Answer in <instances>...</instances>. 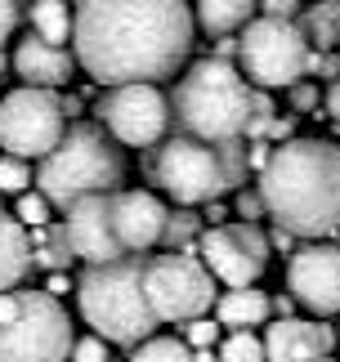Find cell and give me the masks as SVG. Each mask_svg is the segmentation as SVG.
<instances>
[{
  "mask_svg": "<svg viewBox=\"0 0 340 362\" xmlns=\"http://www.w3.org/2000/svg\"><path fill=\"white\" fill-rule=\"evenodd\" d=\"M193 23L183 0H76L72 49L98 86L162 81L188 59Z\"/></svg>",
  "mask_w": 340,
  "mask_h": 362,
  "instance_id": "6da1fadb",
  "label": "cell"
},
{
  "mask_svg": "<svg viewBox=\"0 0 340 362\" xmlns=\"http://www.w3.org/2000/svg\"><path fill=\"white\" fill-rule=\"evenodd\" d=\"M260 197L278 228L300 242L340 233V144L287 139L260 170Z\"/></svg>",
  "mask_w": 340,
  "mask_h": 362,
  "instance_id": "7a4b0ae2",
  "label": "cell"
},
{
  "mask_svg": "<svg viewBox=\"0 0 340 362\" xmlns=\"http://www.w3.org/2000/svg\"><path fill=\"white\" fill-rule=\"evenodd\" d=\"M170 211L162 197L139 188H112V192H85L67 206L63 238L72 255L85 264H112L144 255L166 238Z\"/></svg>",
  "mask_w": 340,
  "mask_h": 362,
  "instance_id": "3957f363",
  "label": "cell"
},
{
  "mask_svg": "<svg viewBox=\"0 0 340 362\" xmlns=\"http://www.w3.org/2000/svg\"><path fill=\"white\" fill-rule=\"evenodd\" d=\"M255 112V90L229 59H197L175 86V117L183 134L206 144H242Z\"/></svg>",
  "mask_w": 340,
  "mask_h": 362,
  "instance_id": "277c9868",
  "label": "cell"
},
{
  "mask_svg": "<svg viewBox=\"0 0 340 362\" xmlns=\"http://www.w3.org/2000/svg\"><path fill=\"white\" fill-rule=\"evenodd\" d=\"M144 259L148 255L90 264L76 286L85 327L94 336H103L108 344H130L135 349V344H144L162 327L148 304V291H144Z\"/></svg>",
  "mask_w": 340,
  "mask_h": 362,
  "instance_id": "5b68a950",
  "label": "cell"
},
{
  "mask_svg": "<svg viewBox=\"0 0 340 362\" xmlns=\"http://www.w3.org/2000/svg\"><path fill=\"white\" fill-rule=\"evenodd\" d=\"M246 148L242 144H206L193 134H175L157 148L152 179L175 197V206H202L220 192L246 184Z\"/></svg>",
  "mask_w": 340,
  "mask_h": 362,
  "instance_id": "8992f818",
  "label": "cell"
},
{
  "mask_svg": "<svg viewBox=\"0 0 340 362\" xmlns=\"http://www.w3.org/2000/svg\"><path fill=\"white\" fill-rule=\"evenodd\" d=\"M125 175L121 148H112L103 125H72L63 144L40 161L36 188L50 197V206H72L85 192H112Z\"/></svg>",
  "mask_w": 340,
  "mask_h": 362,
  "instance_id": "52a82bcc",
  "label": "cell"
},
{
  "mask_svg": "<svg viewBox=\"0 0 340 362\" xmlns=\"http://www.w3.org/2000/svg\"><path fill=\"white\" fill-rule=\"evenodd\" d=\"M72 322L50 291H0V362H67Z\"/></svg>",
  "mask_w": 340,
  "mask_h": 362,
  "instance_id": "ba28073f",
  "label": "cell"
},
{
  "mask_svg": "<svg viewBox=\"0 0 340 362\" xmlns=\"http://www.w3.org/2000/svg\"><path fill=\"white\" fill-rule=\"evenodd\" d=\"M309 36L291 18H255L237 40V59L251 86L260 90H291L309 76Z\"/></svg>",
  "mask_w": 340,
  "mask_h": 362,
  "instance_id": "9c48e42d",
  "label": "cell"
},
{
  "mask_svg": "<svg viewBox=\"0 0 340 362\" xmlns=\"http://www.w3.org/2000/svg\"><path fill=\"white\" fill-rule=\"evenodd\" d=\"M144 291L157 322H193V317H206V309L220 300L210 269L202 255H188V250L144 259Z\"/></svg>",
  "mask_w": 340,
  "mask_h": 362,
  "instance_id": "30bf717a",
  "label": "cell"
},
{
  "mask_svg": "<svg viewBox=\"0 0 340 362\" xmlns=\"http://www.w3.org/2000/svg\"><path fill=\"white\" fill-rule=\"evenodd\" d=\"M63 112L67 107L63 99H54V90L23 86L5 94L0 99V148L23 161H45L67 134Z\"/></svg>",
  "mask_w": 340,
  "mask_h": 362,
  "instance_id": "8fae6325",
  "label": "cell"
},
{
  "mask_svg": "<svg viewBox=\"0 0 340 362\" xmlns=\"http://www.w3.org/2000/svg\"><path fill=\"white\" fill-rule=\"evenodd\" d=\"M98 121L108 134L125 148H152L170 130V99L152 81H130V86H108L98 103Z\"/></svg>",
  "mask_w": 340,
  "mask_h": 362,
  "instance_id": "7c38bea8",
  "label": "cell"
},
{
  "mask_svg": "<svg viewBox=\"0 0 340 362\" xmlns=\"http://www.w3.org/2000/svg\"><path fill=\"white\" fill-rule=\"evenodd\" d=\"M197 255L210 269V277L224 286H255V277L268 264V238L255 224H220L206 228L197 242Z\"/></svg>",
  "mask_w": 340,
  "mask_h": 362,
  "instance_id": "4fadbf2b",
  "label": "cell"
},
{
  "mask_svg": "<svg viewBox=\"0 0 340 362\" xmlns=\"http://www.w3.org/2000/svg\"><path fill=\"white\" fill-rule=\"evenodd\" d=\"M287 291L309 313L332 317L340 313V242H305L287 259Z\"/></svg>",
  "mask_w": 340,
  "mask_h": 362,
  "instance_id": "5bb4252c",
  "label": "cell"
},
{
  "mask_svg": "<svg viewBox=\"0 0 340 362\" xmlns=\"http://www.w3.org/2000/svg\"><path fill=\"white\" fill-rule=\"evenodd\" d=\"M336 331L322 322H300V317H278L264 336L268 362H322L332 358Z\"/></svg>",
  "mask_w": 340,
  "mask_h": 362,
  "instance_id": "9a60e30c",
  "label": "cell"
},
{
  "mask_svg": "<svg viewBox=\"0 0 340 362\" xmlns=\"http://www.w3.org/2000/svg\"><path fill=\"white\" fill-rule=\"evenodd\" d=\"M13 76H23V86H36V90H59L72 81V67H76V54H67L63 45H50L40 36H27L18 40L13 49Z\"/></svg>",
  "mask_w": 340,
  "mask_h": 362,
  "instance_id": "2e32d148",
  "label": "cell"
},
{
  "mask_svg": "<svg viewBox=\"0 0 340 362\" xmlns=\"http://www.w3.org/2000/svg\"><path fill=\"white\" fill-rule=\"evenodd\" d=\"M268 313H273V304H268V296L255 291V286H233V291H224V296L215 300V322L233 327V331L260 327Z\"/></svg>",
  "mask_w": 340,
  "mask_h": 362,
  "instance_id": "e0dca14e",
  "label": "cell"
},
{
  "mask_svg": "<svg viewBox=\"0 0 340 362\" xmlns=\"http://www.w3.org/2000/svg\"><path fill=\"white\" fill-rule=\"evenodd\" d=\"M32 269V238H27V224L0 215V291H13Z\"/></svg>",
  "mask_w": 340,
  "mask_h": 362,
  "instance_id": "ac0fdd59",
  "label": "cell"
},
{
  "mask_svg": "<svg viewBox=\"0 0 340 362\" xmlns=\"http://www.w3.org/2000/svg\"><path fill=\"white\" fill-rule=\"evenodd\" d=\"M255 9H260V0H197L193 18L210 36H229V32H237V27L251 23Z\"/></svg>",
  "mask_w": 340,
  "mask_h": 362,
  "instance_id": "d6986e66",
  "label": "cell"
},
{
  "mask_svg": "<svg viewBox=\"0 0 340 362\" xmlns=\"http://www.w3.org/2000/svg\"><path fill=\"white\" fill-rule=\"evenodd\" d=\"M300 32L309 36V45L336 49L340 45V0H318L300 13Z\"/></svg>",
  "mask_w": 340,
  "mask_h": 362,
  "instance_id": "ffe728a7",
  "label": "cell"
},
{
  "mask_svg": "<svg viewBox=\"0 0 340 362\" xmlns=\"http://www.w3.org/2000/svg\"><path fill=\"white\" fill-rule=\"evenodd\" d=\"M32 27H36L40 40H50V45L72 40V9H67V0H36L32 5Z\"/></svg>",
  "mask_w": 340,
  "mask_h": 362,
  "instance_id": "44dd1931",
  "label": "cell"
},
{
  "mask_svg": "<svg viewBox=\"0 0 340 362\" xmlns=\"http://www.w3.org/2000/svg\"><path fill=\"white\" fill-rule=\"evenodd\" d=\"M130 362H193L188 340H175V336H148L144 344H135Z\"/></svg>",
  "mask_w": 340,
  "mask_h": 362,
  "instance_id": "7402d4cb",
  "label": "cell"
},
{
  "mask_svg": "<svg viewBox=\"0 0 340 362\" xmlns=\"http://www.w3.org/2000/svg\"><path fill=\"white\" fill-rule=\"evenodd\" d=\"M220 362H268L264 340L251 336V331H229V340H220Z\"/></svg>",
  "mask_w": 340,
  "mask_h": 362,
  "instance_id": "603a6c76",
  "label": "cell"
},
{
  "mask_svg": "<svg viewBox=\"0 0 340 362\" xmlns=\"http://www.w3.org/2000/svg\"><path fill=\"white\" fill-rule=\"evenodd\" d=\"M36 179H32V165H27L23 157H0V197H23L27 188H32Z\"/></svg>",
  "mask_w": 340,
  "mask_h": 362,
  "instance_id": "cb8c5ba5",
  "label": "cell"
},
{
  "mask_svg": "<svg viewBox=\"0 0 340 362\" xmlns=\"http://www.w3.org/2000/svg\"><path fill=\"white\" fill-rule=\"evenodd\" d=\"M50 211H54V206H50V197L40 188L36 192L27 188L23 197H18V224H27V228H45L50 224Z\"/></svg>",
  "mask_w": 340,
  "mask_h": 362,
  "instance_id": "d4e9b609",
  "label": "cell"
},
{
  "mask_svg": "<svg viewBox=\"0 0 340 362\" xmlns=\"http://www.w3.org/2000/svg\"><path fill=\"white\" fill-rule=\"evenodd\" d=\"M220 336H224V327L210 322V317H193L188 322V349H215Z\"/></svg>",
  "mask_w": 340,
  "mask_h": 362,
  "instance_id": "484cf974",
  "label": "cell"
},
{
  "mask_svg": "<svg viewBox=\"0 0 340 362\" xmlns=\"http://www.w3.org/2000/svg\"><path fill=\"white\" fill-rule=\"evenodd\" d=\"M72 362H112L108 358V340L103 336H85L72 344Z\"/></svg>",
  "mask_w": 340,
  "mask_h": 362,
  "instance_id": "4316f807",
  "label": "cell"
},
{
  "mask_svg": "<svg viewBox=\"0 0 340 362\" xmlns=\"http://www.w3.org/2000/svg\"><path fill=\"white\" fill-rule=\"evenodd\" d=\"M193 233H197L193 215H170V224H166V238H162V242H170V246L179 250V242H183V238H193Z\"/></svg>",
  "mask_w": 340,
  "mask_h": 362,
  "instance_id": "83f0119b",
  "label": "cell"
},
{
  "mask_svg": "<svg viewBox=\"0 0 340 362\" xmlns=\"http://www.w3.org/2000/svg\"><path fill=\"white\" fill-rule=\"evenodd\" d=\"M291 107H295V112H314V107H318V86L295 81V86H291Z\"/></svg>",
  "mask_w": 340,
  "mask_h": 362,
  "instance_id": "f1b7e54d",
  "label": "cell"
},
{
  "mask_svg": "<svg viewBox=\"0 0 340 362\" xmlns=\"http://www.w3.org/2000/svg\"><path fill=\"white\" fill-rule=\"evenodd\" d=\"M260 9H264V18H291V23H295L300 0H260Z\"/></svg>",
  "mask_w": 340,
  "mask_h": 362,
  "instance_id": "f546056e",
  "label": "cell"
},
{
  "mask_svg": "<svg viewBox=\"0 0 340 362\" xmlns=\"http://www.w3.org/2000/svg\"><path fill=\"white\" fill-rule=\"evenodd\" d=\"M237 211L246 215V224H251V219H260V215H268V211H264V197H260V188H255V192H242V197H237Z\"/></svg>",
  "mask_w": 340,
  "mask_h": 362,
  "instance_id": "4dcf8cb0",
  "label": "cell"
},
{
  "mask_svg": "<svg viewBox=\"0 0 340 362\" xmlns=\"http://www.w3.org/2000/svg\"><path fill=\"white\" fill-rule=\"evenodd\" d=\"M13 27H18V5H13V0H0V45L13 36Z\"/></svg>",
  "mask_w": 340,
  "mask_h": 362,
  "instance_id": "1f68e13d",
  "label": "cell"
},
{
  "mask_svg": "<svg viewBox=\"0 0 340 362\" xmlns=\"http://www.w3.org/2000/svg\"><path fill=\"white\" fill-rule=\"evenodd\" d=\"M291 130H295V125H291L287 117H273V121H268V130H264V139H273V144H287Z\"/></svg>",
  "mask_w": 340,
  "mask_h": 362,
  "instance_id": "d6a6232c",
  "label": "cell"
},
{
  "mask_svg": "<svg viewBox=\"0 0 340 362\" xmlns=\"http://www.w3.org/2000/svg\"><path fill=\"white\" fill-rule=\"evenodd\" d=\"M322 107H327V117H336V121H340V76L327 86V94H322Z\"/></svg>",
  "mask_w": 340,
  "mask_h": 362,
  "instance_id": "836d02e7",
  "label": "cell"
},
{
  "mask_svg": "<svg viewBox=\"0 0 340 362\" xmlns=\"http://www.w3.org/2000/svg\"><path fill=\"white\" fill-rule=\"evenodd\" d=\"M291 242L295 238H291L287 228H273V233H268V246H278V250H291Z\"/></svg>",
  "mask_w": 340,
  "mask_h": 362,
  "instance_id": "e575fe53",
  "label": "cell"
},
{
  "mask_svg": "<svg viewBox=\"0 0 340 362\" xmlns=\"http://www.w3.org/2000/svg\"><path fill=\"white\" fill-rule=\"evenodd\" d=\"M67 286H72V282H67V273H50V282H45V291H50V296H63Z\"/></svg>",
  "mask_w": 340,
  "mask_h": 362,
  "instance_id": "d590c367",
  "label": "cell"
},
{
  "mask_svg": "<svg viewBox=\"0 0 340 362\" xmlns=\"http://www.w3.org/2000/svg\"><path fill=\"white\" fill-rule=\"evenodd\" d=\"M268 304H273V313H278V317H287V313H291V300H287V296H278V300H268Z\"/></svg>",
  "mask_w": 340,
  "mask_h": 362,
  "instance_id": "8d00e7d4",
  "label": "cell"
},
{
  "mask_svg": "<svg viewBox=\"0 0 340 362\" xmlns=\"http://www.w3.org/2000/svg\"><path fill=\"white\" fill-rule=\"evenodd\" d=\"M193 362H220L215 349H193Z\"/></svg>",
  "mask_w": 340,
  "mask_h": 362,
  "instance_id": "74e56055",
  "label": "cell"
},
{
  "mask_svg": "<svg viewBox=\"0 0 340 362\" xmlns=\"http://www.w3.org/2000/svg\"><path fill=\"white\" fill-rule=\"evenodd\" d=\"M5 67H13V63L5 59V49H0V76H5Z\"/></svg>",
  "mask_w": 340,
  "mask_h": 362,
  "instance_id": "f35d334b",
  "label": "cell"
},
{
  "mask_svg": "<svg viewBox=\"0 0 340 362\" xmlns=\"http://www.w3.org/2000/svg\"><path fill=\"white\" fill-rule=\"evenodd\" d=\"M322 362H332V358H322Z\"/></svg>",
  "mask_w": 340,
  "mask_h": 362,
  "instance_id": "ab89813d",
  "label": "cell"
},
{
  "mask_svg": "<svg viewBox=\"0 0 340 362\" xmlns=\"http://www.w3.org/2000/svg\"><path fill=\"white\" fill-rule=\"evenodd\" d=\"M336 340H340V331H336Z\"/></svg>",
  "mask_w": 340,
  "mask_h": 362,
  "instance_id": "60d3db41",
  "label": "cell"
},
{
  "mask_svg": "<svg viewBox=\"0 0 340 362\" xmlns=\"http://www.w3.org/2000/svg\"><path fill=\"white\" fill-rule=\"evenodd\" d=\"M0 215H5V211H0Z\"/></svg>",
  "mask_w": 340,
  "mask_h": 362,
  "instance_id": "b9f144b4",
  "label": "cell"
}]
</instances>
